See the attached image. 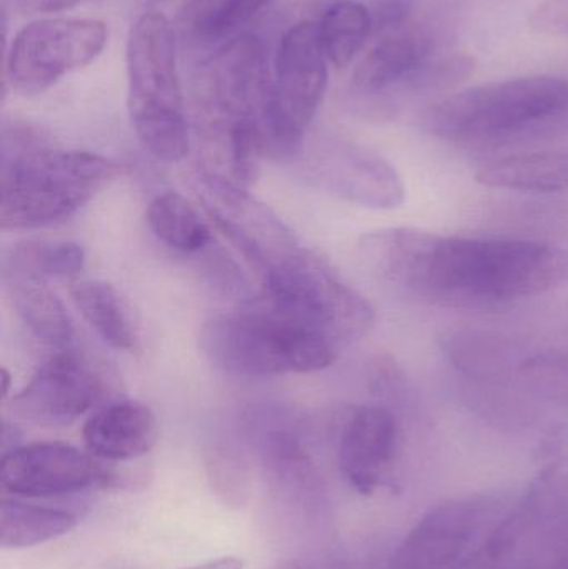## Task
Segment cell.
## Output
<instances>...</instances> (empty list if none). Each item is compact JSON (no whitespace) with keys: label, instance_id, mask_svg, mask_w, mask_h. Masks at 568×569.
Returning <instances> with one entry per match:
<instances>
[{"label":"cell","instance_id":"obj_13","mask_svg":"<svg viewBox=\"0 0 568 569\" xmlns=\"http://www.w3.org/2000/svg\"><path fill=\"white\" fill-rule=\"evenodd\" d=\"M307 176L320 189L367 209H399L406 202V183L396 167L357 143L337 142L320 150Z\"/></svg>","mask_w":568,"mask_h":569},{"label":"cell","instance_id":"obj_25","mask_svg":"<svg viewBox=\"0 0 568 569\" xmlns=\"http://www.w3.org/2000/svg\"><path fill=\"white\" fill-rule=\"evenodd\" d=\"M263 463L273 483L297 497L309 498L319 491V473L303 445L289 430H272L262 445Z\"/></svg>","mask_w":568,"mask_h":569},{"label":"cell","instance_id":"obj_22","mask_svg":"<svg viewBox=\"0 0 568 569\" xmlns=\"http://www.w3.org/2000/svg\"><path fill=\"white\" fill-rule=\"evenodd\" d=\"M76 527L77 517L70 511L2 498L0 545L6 550H20L57 540Z\"/></svg>","mask_w":568,"mask_h":569},{"label":"cell","instance_id":"obj_4","mask_svg":"<svg viewBox=\"0 0 568 569\" xmlns=\"http://www.w3.org/2000/svg\"><path fill=\"white\" fill-rule=\"evenodd\" d=\"M127 109L143 149L167 163L186 159L190 137L177 70L176 36L162 13H143L133 23L127 40Z\"/></svg>","mask_w":568,"mask_h":569},{"label":"cell","instance_id":"obj_27","mask_svg":"<svg viewBox=\"0 0 568 569\" xmlns=\"http://www.w3.org/2000/svg\"><path fill=\"white\" fill-rule=\"evenodd\" d=\"M509 383L529 393L568 405V350H526Z\"/></svg>","mask_w":568,"mask_h":569},{"label":"cell","instance_id":"obj_19","mask_svg":"<svg viewBox=\"0 0 568 569\" xmlns=\"http://www.w3.org/2000/svg\"><path fill=\"white\" fill-rule=\"evenodd\" d=\"M70 298L83 320L113 350L132 351L137 348L136 327L122 297L103 280H76L69 288Z\"/></svg>","mask_w":568,"mask_h":569},{"label":"cell","instance_id":"obj_1","mask_svg":"<svg viewBox=\"0 0 568 569\" xmlns=\"http://www.w3.org/2000/svg\"><path fill=\"white\" fill-rule=\"evenodd\" d=\"M373 279L430 305L496 310L568 284V249L517 239L383 229L357 247Z\"/></svg>","mask_w":568,"mask_h":569},{"label":"cell","instance_id":"obj_23","mask_svg":"<svg viewBox=\"0 0 568 569\" xmlns=\"http://www.w3.org/2000/svg\"><path fill=\"white\" fill-rule=\"evenodd\" d=\"M320 46L336 69L352 63L373 32L372 12L357 0H337L317 22Z\"/></svg>","mask_w":568,"mask_h":569},{"label":"cell","instance_id":"obj_5","mask_svg":"<svg viewBox=\"0 0 568 569\" xmlns=\"http://www.w3.org/2000/svg\"><path fill=\"white\" fill-rule=\"evenodd\" d=\"M200 350L210 363L239 377L313 373L336 361L326 337L276 311L219 315L203 323Z\"/></svg>","mask_w":568,"mask_h":569},{"label":"cell","instance_id":"obj_34","mask_svg":"<svg viewBox=\"0 0 568 569\" xmlns=\"http://www.w3.org/2000/svg\"><path fill=\"white\" fill-rule=\"evenodd\" d=\"M273 569H333V568L329 567V565L317 563V561L297 560V561H289V563L280 565V567H277Z\"/></svg>","mask_w":568,"mask_h":569},{"label":"cell","instance_id":"obj_21","mask_svg":"<svg viewBox=\"0 0 568 569\" xmlns=\"http://www.w3.org/2000/svg\"><path fill=\"white\" fill-rule=\"evenodd\" d=\"M153 236L176 252L192 256L212 243V229L199 210L179 193L156 197L147 209Z\"/></svg>","mask_w":568,"mask_h":569},{"label":"cell","instance_id":"obj_6","mask_svg":"<svg viewBox=\"0 0 568 569\" xmlns=\"http://www.w3.org/2000/svg\"><path fill=\"white\" fill-rule=\"evenodd\" d=\"M260 279L272 311L317 331L337 348L362 340L376 327L372 303L303 247L277 260Z\"/></svg>","mask_w":568,"mask_h":569},{"label":"cell","instance_id":"obj_30","mask_svg":"<svg viewBox=\"0 0 568 569\" xmlns=\"http://www.w3.org/2000/svg\"><path fill=\"white\" fill-rule=\"evenodd\" d=\"M516 569H568V515L542 535Z\"/></svg>","mask_w":568,"mask_h":569},{"label":"cell","instance_id":"obj_15","mask_svg":"<svg viewBox=\"0 0 568 569\" xmlns=\"http://www.w3.org/2000/svg\"><path fill=\"white\" fill-rule=\"evenodd\" d=\"M213 97L232 120H256L272 102L273 77L262 40L242 33L213 59Z\"/></svg>","mask_w":568,"mask_h":569},{"label":"cell","instance_id":"obj_8","mask_svg":"<svg viewBox=\"0 0 568 569\" xmlns=\"http://www.w3.org/2000/svg\"><path fill=\"white\" fill-rule=\"evenodd\" d=\"M109 30L96 19H39L13 36L6 57V82L16 92L36 96L99 59Z\"/></svg>","mask_w":568,"mask_h":569},{"label":"cell","instance_id":"obj_28","mask_svg":"<svg viewBox=\"0 0 568 569\" xmlns=\"http://www.w3.org/2000/svg\"><path fill=\"white\" fill-rule=\"evenodd\" d=\"M210 487L220 503L242 508L250 497V473L246 460L233 450L216 448L207 458Z\"/></svg>","mask_w":568,"mask_h":569},{"label":"cell","instance_id":"obj_3","mask_svg":"<svg viewBox=\"0 0 568 569\" xmlns=\"http://www.w3.org/2000/svg\"><path fill=\"white\" fill-rule=\"evenodd\" d=\"M423 132L462 146L529 142L568 127V79L526 76L482 83L423 110Z\"/></svg>","mask_w":568,"mask_h":569},{"label":"cell","instance_id":"obj_26","mask_svg":"<svg viewBox=\"0 0 568 569\" xmlns=\"http://www.w3.org/2000/svg\"><path fill=\"white\" fill-rule=\"evenodd\" d=\"M272 0H189L183 7V23L202 40L226 39L239 32Z\"/></svg>","mask_w":568,"mask_h":569},{"label":"cell","instance_id":"obj_17","mask_svg":"<svg viewBox=\"0 0 568 569\" xmlns=\"http://www.w3.org/2000/svg\"><path fill=\"white\" fill-rule=\"evenodd\" d=\"M159 420L140 401H119L97 411L83 425V443L103 461H130L143 457L159 440Z\"/></svg>","mask_w":568,"mask_h":569},{"label":"cell","instance_id":"obj_20","mask_svg":"<svg viewBox=\"0 0 568 569\" xmlns=\"http://www.w3.org/2000/svg\"><path fill=\"white\" fill-rule=\"evenodd\" d=\"M17 315L23 325L49 347L70 350L76 330L60 298L50 290L46 280L6 279Z\"/></svg>","mask_w":568,"mask_h":569},{"label":"cell","instance_id":"obj_18","mask_svg":"<svg viewBox=\"0 0 568 569\" xmlns=\"http://www.w3.org/2000/svg\"><path fill=\"white\" fill-rule=\"evenodd\" d=\"M476 180L489 189L527 193L568 190V152H526L480 167Z\"/></svg>","mask_w":568,"mask_h":569},{"label":"cell","instance_id":"obj_31","mask_svg":"<svg viewBox=\"0 0 568 569\" xmlns=\"http://www.w3.org/2000/svg\"><path fill=\"white\" fill-rule=\"evenodd\" d=\"M537 33L568 37V0H544L529 19Z\"/></svg>","mask_w":568,"mask_h":569},{"label":"cell","instance_id":"obj_29","mask_svg":"<svg viewBox=\"0 0 568 569\" xmlns=\"http://www.w3.org/2000/svg\"><path fill=\"white\" fill-rule=\"evenodd\" d=\"M476 70V59L467 53L436 56L423 63L406 86L410 93L446 92L460 86Z\"/></svg>","mask_w":568,"mask_h":569},{"label":"cell","instance_id":"obj_24","mask_svg":"<svg viewBox=\"0 0 568 569\" xmlns=\"http://www.w3.org/2000/svg\"><path fill=\"white\" fill-rule=\"evenodd\" d=\"M86 267L79 243L30 240L17 243L3 259V279H72Z\"/></svg>","mask_w":568,"mask_h":569},{"label":"cell","instance_id":"obj_33","mask_svg":"<svg viewBox=\"0 0 568 569\" xmlns=\"http://www.w3.org/2000/svg\"><path fill=\"white\" fill-rule=\"evenodd\" d=\"M243 561L236 557L219 558V560L206 561L187 569H242Z\"/></svg>","mask_w":568,"mask_h":569},{"label":"cell","instance_id":"obj_16","mask_svg":"<svg viewBox=\"0 0 568 569\" xmlns=\"http://www.w3.org/2000/svg\"><path fill=\"white\" fill-rule=\"evenodd\" d=\"M436 32L426 23L410 20L399 29L379 33L353 70V89L366 96L406 90L413 73L436 57Z\"/></svg>","mask_w":568,"mask_h":569},{"label":"cell","instance_id":"obj_10","mask_svg":"<svg viewBox=\"0 0 568 569\" xmlns=\"http://www.w3.org/2000/svg\"><path fill=\"white\" fill-rule=\"evenodd\" d=\"M0 485L13 497L52 498L119 488V473L72 445L33 443L3 453Z\"/></svg>","mask_w":568,"mask_h":569},{"label":"cell","instance_id":"obj_11","mask_svg":"<svg viewBox=\"0 0 568 569\" xmlns=\"http://www.w3.org/2000/svg\"><path fill=\"white\" fill-rule=\"evenodd\" d=\"M496 501L489 497L449 500L427 511L407 533L389 569H456L482 537Z\"/></svg>","mask_w":568,"mask_h":569},{"label":"cell","instance_id":"obj_14","mask_svg":"<svg viewBox=\"0 0 568 569\" xmlns=\"http://www.w3.org/2000/svg\"><path fill=\"white\" fill-rule=\"evenodd\" d=\"M400 451V425L386 407H360L350 413L339 440V465L350 487L363 497L392 477Z\"/></svg>","mask_w":568,"mask_h":569},{"label":"cell","instance_id":"obj_32","mask_svg":"<svg viewBox=\"0 0 568 569\" xmlns=\"http://www.w3.org/2000/svg\"><path fill=\"white\" fill-rule=\"evenodd\" d=\"M86 0H16L17 9L26 16L37 13H56L73 9Z\"/></svg>","mask_w":568,"mask_h":569},{"label":"cell","instance_id":"obj_36","mask_svg":"<svg viewBox=\"0 0 568 569\" xmlns=\"http://www.w3.org/2000/svg\"><path fill=\"white\" fill-rule=\"evenodd\" d=\"M143 2L149 3V6H157V3L167 2V0H143Z\"/></svg>","mask_w":568,"mask_h":569},{"label":"cell","instance_id":"obj_12","mask_svg":"<svg viewBox=\"0 0 568 569\" xmlns=\"http://www.w3.org/2000/svg\"><path fill=\"white\" fill-rule=\"evenodd\" d=\"M106 383L99 371L72 350L53 355L20 393L10 398V411L37 425H63L100 403Z\"/></svg>","mask_w":568,"mask_h":569},{"label":"cell","instance_id":"obj_9","mask_svg":"<svg viewBox=\"0 0 568 569\" xmlns=\"http://www.w3.org/2000/svg\"><path fill=\"white\" fill-rule=\"evenodd\" d=\"M568 515V457L544 465L517 507L487 535L472 569H516L537 541Z\"/></svg>","mask_w":568,"mask_h":569},{"label":"cell","instance_id":"obj_2","mask_svg":"<svg viewBox=\"0 0 568 569\" xmlns=\"http://www.w3.org/2000/svg\"><path fill=\"white\" fill-rule=\"evenodd\" d=\"M122 169L107 157L43 146L29 130L3 136L0 229L32 230L69 219Z\"/></svg>","mask_w":568,"mask_h":569},{"label":"cell","instance_id":"obj_35","mask_svg":"<svg viewBox=\"0 0 568 569\" xmlns=\"http://www.w3.org/2000/svg\"><path fill=\"white\" fill-rule=\"evenodd\" d=\"M2 401L9 400L10 391H12V375L7 368H2Z\"/></svg>","mask_w":568,"mask_h":569},{"label":"cell","instance_id":"obj_7","mask_svg":"<svg viewBox=\"0 0 568 569\" xmlns=\"http://www.w3.org/2000/svg\"><path fill=\"white\" fill-rule=\"evenodd\" d=\"M329 82V60L320 46L317 22L302 20L290 27L276 56L273 99L256 120L266 157L292 160L303 150Z\"/></svg>","mask_w":568,"mask_h":569}]
</instances>
